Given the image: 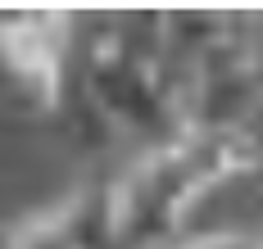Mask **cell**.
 I'll list each match as a JSON object with an SVG mask.
<instances>
[{"mask_svg": "<svg viewBox=\"0 0 263 249\" xmlns=\"http://www.w3.org/2000/svg\"><path fill=\"white\" fill-rule=\"evenodd\" d=\"M259 140L245 127H182L150 145L105 186V213L118 249H173L213 195L254 177Z\"/></svg>", "mask_w": 263, "mask_h": 249, "instance_id": "6da1fadb", "label": "cell"}, {"mask_svg": "<svg viewBox=\"0 0 263 249\" xmlns=\"http://www.w3.org/2000/svg\"><path fill=\"white\" fill-rule=\"evenodd\" d=\"M78 82L96 113L118 132L141 136H173L177 122V91L163 68L159 46V14H118L73 50Z\"/></svg>", "mask_w": 263, "mask_h": 249, "instance_id": "7a4b0ae2", "label": "cell"}, {"mask_svg": "<svg viewBox=\"0 0 263 249\" xmlns=\"http://www.w3.org/2000/svg\"><path fill=\"white\" fill-rule=\"evenodd\" d=\"M78 23L64 9H9L0 14V64L41 109H59L68 95Z\"/></svg>", "mask_w": 263, "mask_h": 249, "instance_id": "3957f363", "label": "cell"}, {"mask_svg": "<svg viewBox=\"0 0 263 249\" xmlns=\"http://www.w3.org/2000/svg\"><path fill=\"white\" fill-rule=\"evenodd\" d=\"M5 249H114L105 191L86 186V191L68 195L59 209L14 226L5 236Z\"/></svg>", "mask_w": 263, "mask_h": 249, "instance_id": "277c9868", "label": "cell"}, {"mask_svg": "<svg viewBox=\"0 0 263 249\" xmlns=\"http://www.w3.org/2000/svg\"><path fill=\"white\" fill-rule=\"evenodd\" d=\"M173 249H263V236L240 226H213V231H186V240Z\"/></svg>", "mask_w": 263, "mask_h": 249, "instance_id": "5b68a950", "label": "cell"}, {"mask_svg": "<svg viewBox=\"0 0 263 249\" xmlns=\"http://www.w3.org/2000/svg\"><path fill=\"white\" fill-rule=\"evenodd\" d=\"M240 50H245V64L254 73V82L263 91V9L259 14H240Z\"/></svg>", "mask_w": 263, "mask_h": 249, "instance_id": "8992f818", "label": "cell"}]
</instances>
